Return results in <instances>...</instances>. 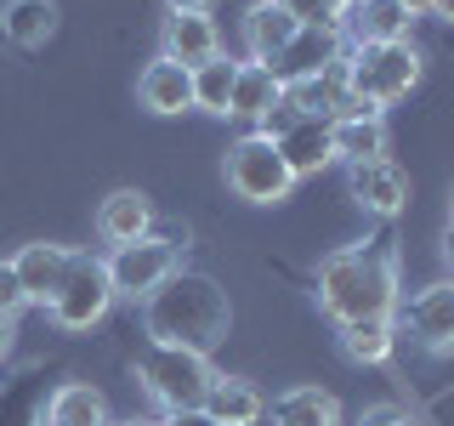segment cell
Listing matches in <instances>:
<instances>
[{"instance_id": "1", "label": "cell", "mask_w": 454, "mask_h": 426, "mask_svg": "<svg viewBox=\"0 0 454 426\" xmlns=\"http://www.w3.org/2000/svg\"><path fill=\"white\" fill-rule=\"evenodd\" d=\"M318 307L330 312L335 324L397 319L403 290H397V245H392V233H375V239H364V245H347V250L324 256Z\"/></svg>"}, {"instance_id": "2", "label": "cell", "mask_w": 454, "mask_h": 426, "mask_svg": "<svg viewBox=\"0 0 454 426\" xmlns=\"http://www.w3.org/2000/svg\"><path fill=\"white\" fill-rule=\"evenodd\" d=\"M142 330L153 347H188V352H216L233 330V302L210 273L176 267L160 290L142 302Z\"/></svg>"}, {"instance_id": "3", "label": "cell", "mask_w": 454, "mask_h": 426, "mask_svg": "<svg viewBox=\"0 0 454 426\" xmlns=\"http://www.w3.org/2000/svg\"><path fill=\"white\" fill-rule=\"evenodd\" d=\"M347 68V85H352V103L380 114L392 103H403L409 91L420 85V51L409 40H387V46H352L340 57Z\"/></svg>"}, {"instance_id": "4", "label": "cell", "mask_w": 454, "mask_h": 426, "mask_svg": "<svg viewBox=\"0 0 454 426\" xmlns=\"http://www.w3.org/2000/svg\"><path fill=\"white\" fill-rule=\"evenodd\" d=\"M137 381L142 392L153 398V404L165 409H199L210 392V381H216V369H210L205 352H188V347H148L137 359Z\"/></svg>"}, {"instance_id": "5", "label": "cell", "mask_w": 454, "mask_h": 426, "mask_svg": "<svg viewBox=\"0 0 454 426\" xmlns=\"http://www.w3.org/2000/svg\"><path fill=\"white\" fill-rule=\"evenodd\" d=\"M227 188L245 199V205H278V199H290L295 177H290V165H284L278 142L250 131L227 148Z\"/></svg>"}, {"instance_id": "6", "label": "cell", "mask_w": 454, "mask_h": 426, "mask_svg": "<svg viewBox=\"0 0 454 426\" xmlns=\"http://www.w3.org/2000/svg\"><path fill=\"white\" fill-rule=\"evenodd\" d=\"M114 302H120V296H114V284H108L103 256L74 250V262H68V279L57 284V296H51L46 307H51V324H57V330H91V324L108 319Z\"/></svg>"}, {"instance_id": "7", "label": "cell", "mask_w": 454, "mask_h": 426, "mask_svg": "<svg viewBox=\"0 0 454 426\" xmlns=\"http://www.w3.org/2000/svg\"><path fill=\"white\" fill-rule=\"evenodd\" d=\"M103 267H108L114 296H125V302H148V296L182 267V239L148 233V239H137V245H120Z\"/></svg>"}, {"instance_id": "8", "label": "cell", "mask_w": 454, "mask_h": 426, "mask_svg": "<svg viewBox=\"0 0 454 426\" xmlns=\"http://www.w3.org/2000/svg\"><path fill=\"white\" fill-rule=\"evenodd\" d=\"M397 312H403V324H409V335H415V347L437 352V359H443V352H454V279L415 290Z\"/></svg>"}, {"instance_id": "9", "label": "cell", "mask_w": 454, "mask_h": 426, "mask_svg": "<svg viewBox=\"0 0 454 426\" xmlns=\"http://www.w3.org/2000/svg\"><path fill=\"white\" fill-rule=\"evenodd\" d=\"M347 193L358 199V210L392 222L409 205V177L397 160H364V165H347Z\"/></svg>"}, {"instance_id": "10", "label": "cell", "mask_w": 454, "mask_h": 426, "mask_svg": "<svg viewBox=\"0 0 454 426\" xmlns=\"http://www.w3.org/2000/svg\"><path fill=\"white\" fill-rule=\"evenodd\" d=\"M340 57H347V40H340V28H295V40H290V46H284L267 68H273V80L290 91V85L324 75V68L340 63Z\"/></svg>"}, {"instance_id": "11", "label": "cell", "mask_w": 454, "mask_h": 426, "mask_svg": "<svg viewBox=\"0 0 454 426\" xmlns=\"http://www.w3.org/2000/svg\"><path fill=\"white\" fill-rule=\"evenodd\" d=\"M160 57L182 68H205L210 57H222V28L210 12H170L165 35H160Z\"/></svg>"}, {"instance_id": "12", "label": "cell", "mask_w": 454, "mask_h": 426, "mask_svg": "<svg viewBox=\"0 0 454 426\" xmlns=\"http://www.w3.org/2000/svg\"><path fill=\"white\" fill-rule=\"evenodd\" d=\"M153 233V205L142 188H114L103 205H97V239L103 245H137V239Z\"/></svg>"}, {"instance_id": "13", "label": "cell", "mask_w": 454, "mask_h": 426, "mask_svg": "<svg viewBox=\"0 0 454 426\" xmlns=\"http://www.w3.org/2000/svg\"><path fill=\"white\" fill-rule=\"evenodd\" d=\"M409 18L403 0H358V6H347V18H340V35H352V46H387V40H409Z\"/></svg>"}, {"instance_id": "14", "label": "cell", "mask_w": 454, "mask_h": 426, "mask_svg": "<svg viewBox=\"0 0 454 426\" xmlns=\"http://www.w3.org/2000/svg\"><path fill=\"white\" fill-rule=\"evenodd\" d=\"M137 97H142V108L160 114V120L188 114L193 108V68L170 63V57H153V63L142 68V80H137Z\"/></svg>"}, {"instance_id": "15", "label": "cell", "mask_w": 454, "mask_h": 426, "mask_svg": "<svg viewBox=\"0 0 454 426\" xmlns=\"http://www.w3.org/2000/svg\"><path fill=\"white\" fill-rule=\"evenodd\" d=\"M284 103H290L295 114H307V120H340V114H358L352 85H347V68H340V63H330L324 75H312L301 85H290Z\"/></svg>"}, {"instance_id": "16", "label": "cell", "mask_w": 454, "mask_h": 426, "mask_svg": "<svg viewBox=\"0 0 454 426\" xmlns=\"http://www.w3.org/2000/svg\"><path fill=\"white\" fill-rule=\"evenodd\" d=\"M330 142H335V165H364V160H387V114H340L330 120Z\"/></svg>"}, {"instance_id": "17", "label": "cell", "mask_w": 454, "mask_h": 426, "mask_svg": "<svg viewBox=\"0 0 454 426\" xmlns=\"http://www.w3.org/2000/svg\"><path fill=\"white\" fill-rule=\"evenodd\" d=\"M278 154H284V165H290V177L301 182V177H318L324 165H335V142H330V120H295L290 131L278 137Z\"/></svg>"}, {"instance_id": "18", "label": "cell", "mask_w": 454, "mask_h": 426, "mask_svg": "<svg viewBox=\"0 0 454 426\" xmlns=\"http://www.w3.org/2000/svg\"><path fill=\"white\" fill-rule=\"evenodd\" d=\"M51 387L57 381L46 369H23V375L0 381V426H46Z\"/></svg>"}, {"instance_id": "19", "label": "cell", "mask_w": 454, "mask_h": 426, "mask_svg": "<svg viewBox=\"0 0 454 426\" xmlns=\"http://www.w3.org/2000/svg\"><path fill=\"white\" fill-rule=\"evenodd\" d=\"M68 262H74V250H68V245H46V239H40V245H23L18 256H12L28 302H51L57 284L68 279Z\"/></svg>"}, {"instance_id": "20", "label": "cell", "mask_w": 454, "mask_h": 426, "mask_svg": "<svg viewBox=\"0 0 454 426\" xmlns=\"http://www.w3.org/2000/svg\"><path fill=\"white\" fill-rule=\"evenodd\" d=\"M295 23L290 12H284V0H255V6L245 12V51L250 63H273V57L295 40Z\"/></svg>"}, {"instance_id": "21", "label": "cell", "mask_w": 454, "mask_h": 426, "mask_svg": "<svg viewBox=\"0 0 454 426\" xmlns=\"http://www.w3.org/2000/svg\"><path fill=\"white\" fill-rule=\"evenodd\" d=\"M205 409L216 426H255L267 415V392L255 381H239V375H216L205 392Z\"/></svg>"}, {"instance_id": "22", "label": "cell", "mask_w": 454, "mask_h": 426, "mask_svg": "<svg viewBox=\"0 0 454 426\" xmlns=\"http://www.w3.org/2000/svg\"><path fill=\"white\" fill-rule=\"evenodd\" d=\"M46 426H114L108 421V398L91 381H57L51 404H46Z\"/></svg>"}, {"instance_id": "23", "label": "cell", "mask_w": 454, "mask_h": 426, "mask_svg": "<svg viewBox=\"0 0 454 426\" xmlns=\"http://www.w3.org/2000/svg\"><path fill=\"white\" fill-rule=\"evenodd\" d=\"M278 103H284V85L273 80V68H267V63H239L233 108H227V120H250V125H262Z\"/></svg>"}, {"instance_id": "24", "label": "cell", "mask_w": 454, "mask_h": 426, "mask_svg": "<svg viewBox=\"0 0 454 426\" xmlns=\"http://www.w3.org/2000/svg\"><path fill=\"white\" fill-rule=\"evenodd\" d=\"M267 409H273V426H340V398L324 387H290Z\"/></svg>"}, {"instance_id": "25", "label": "cell", "mask_w": 454, "mask_h": 426, "mask_svg": "<svg viewBox=\"0 0 454 426\" xmlns=\"http://www.w3.org/2000/svg\"><path fill=\"white\" fill-rule=\"evenodd\" d=\"M0 28H6L12 46L40 51L57 35V0H12V6L0 12Z\"/></svg>"}, {"instance_id": "26", "label": "cell", "mask_w": 454, "mask_h": 426, "mask_svg": "<svg viewBox=\"0 0 454 426\" xmlns=\"http://www.w3.org/2000/svg\"><path fill=\"white\" fill-rule=\"evenodd\" d=\"M397 347V319H358V324H340V352L352 364H387Z\"/></svg>"}, {"instance_id": "27", "label": "cell", "mask_w": 454, "mask_h": 426, "mask_svg": "<svg viewBox=\"0 0 454 426\" xmlns=\"http://www.w3.org/2000/svg\"><path fill=\"white\" fill-rule=\"evenodd\" d=\"M233 80H239V63H227V57H210L205 68H193V108L227 120V108H233Z\"/></svg>"}, {"instance_id": "28", "label": "cell", "mask_w": 454, "mask_h": 426, "mask_svg": "<svg viewBox=\"0 0 454 426\" xmlns=\"http://www.w3.org/2000/svg\"><path fill=\"white\" fill-rule=\"evenodd\" d=\"M284 12L301 28H340V18H347L340 0H284Z\"/></svg>"}, {"instance_id": "29", "label": "cell", "mask_w": 454, "mask_h": 426, "mask_svg": "<svg viewBox=\"0 0 454 426\" xmlns=\"http://www.w3.org/2000/svg\"><path fill=\"white\" fill-rule=\"evenodd\" d=\"M23 307H28V290H23L18 267H12V262H0V319H18Z\"/></svg>"}, {"instance_id": "30", "label": "cell", "mask_w": 454, "mask_h": 426, "mask_svg": "<svg viewBox=\"0 0 454 426\" xmlns=\"http://www.w3.org/2000/svg\"><path fill=\"white\" fill-rule=\"evenodd\" d=\"M358 426H420L415 415H409L403 404H375V409H364V421Z\"/></svg>"}, {"instance_id": "31", "label": "cell", "mask_w": 454, "mask_h": 426, "mask_svg": "<svg viewBox=\"0 0 454 426\" xmlns=\"http://www.w3.org/2000/svg\"><path fill=\"white\" fill-rule=\"evenodd\" d=\"M160 426H216V421H210V409H205V404H199V409H170Z\"/></svg>"}, {"instance_id": "32", "label": "cell", "mask_w": 454, "mask_h": 426, "mask_svg": "<svg viewBox=\"0 0 454 426\" xmlns=\"http://www.w3.org/2000/svg\"><path fill=\"white\" fill-rule=\"evenodd\" d=\"M12 335H18V319H0V364H6V352H12Z\"/></svg>"}, {"instance_id": "33", "label": "cell", "mask_w": 454, "mask_h": 426, "mask_svg": "<svg viewBox=\"0 0 454 426\" xmlns=\"http://www.w3.org/2000/svg\"><path fill=\"white\" fill-rule=\"evenodd\" d=\"M165 6H170V12H210L216 0H165Z\"/></svg>"}, {"instance_id": "34", "label": "cell", "mask_w": 454, "mask_h": 426, "mask_svg": "<svg viewBox=\"0 0 454 426\" xmlns=\"http://www.w3.org/2000/svg\"><path fill=\"white\" fill-rule=\"evenodd\" d=\"M432 18H443V23H454V0H432Z\"/></svg>"}, {"instance_id": "35", "label": "cell", "mask_w": 454, "mask_h": 426, "mask_svg": "<svg viewBox=\"0 0 454 426\" xmlns=\"http://www.w3.org/2000/svg\"><path fill=\"white\" fill-rule=\"evenodd\" d=\"M443 262H449V273H454V227L443 233Z\"/></svg>"}, {"instance_id": "36", "label": "cell", "mask_w": 454, "mask_h": 426, "mask_svg": "<svg viewBox=\"0 0 454 426\" xmlns=\"http://www.w3.org/2000/svg\"><path fill=\"white\" fill-rule=\"evenodd\" d=\"M409 6V18H420V12H432V0H403Z\"/></svg>"}, {"instance_id": "37", "label": "cell", "mask_w": 454, "mask_h": 426, "mask_svg": "<svg viewBox=\"0 0 454 426\" xmlns=\"http://www.w3.org/2000/svg\"><path fill=\"white\" fill-rule=\"evenodd\" d=\"M125 426H160V421H125Z\"/></svg>"}, {"instance_id": "38", "label": "cell", "mask_w": 454, "mask_h": 426, "mask_svg": "<svg viewBox=\"0 0 454 426\" xmlns=\"http://www.w3.org/2000/svg\"><path fill=\"white\" fill-rule=\"evenodd\" d=\"M449 227H454V193H449Z\"/></svg>"}, {"instance_id": "39", "label": "cell", "mask_w": 454, "mask_h": 426, "mask_svg": "<svg viewBox=\"0 0 454 426\" xmlns=\"http://www.w3.org/2000/svg\"><path fill=\"white\" fill-rule=\"evenodd\" d=\"M340 6H358V0H340Z\"/></svg>"}]
</instances>
